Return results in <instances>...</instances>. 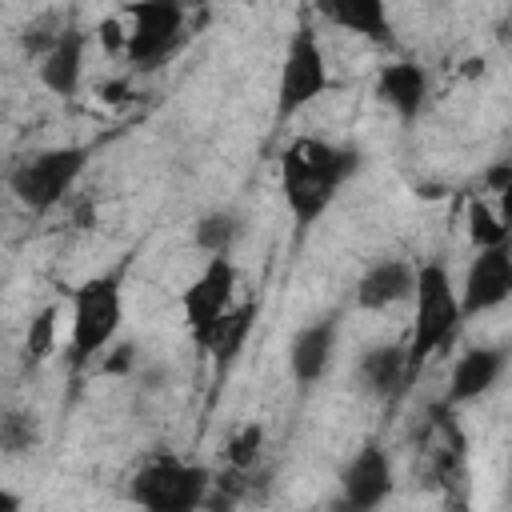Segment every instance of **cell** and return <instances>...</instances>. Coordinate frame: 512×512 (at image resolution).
I'll return each instance as SVG.
<instances>
[{
  "label": "cell",
  "instance_id": "1",
  "mask_svg": "<svg viewBox=\"0 0 512 512\" xmlns=\"http://www.w3.org/2000/svg\"><path fill=\"white\" fill-rule=\"evenodd\" d=\"M360 168V152L348 144H332V140H316V136H300L284 148L280 156V196L288 216L296 220V228H312L332 200L340 196V188L356 176Z\"/></svg>",
  "mask_w": 512,
  "mask_h": 512
},
{
  "label": "cell",
  "instance_id": "2",
  "mask_svg": "<svg viewBox=\"0 0 512 512\" xmlns=\"http://www.w3.org/2000/svg\"><path fill=\"white\" fill-rule=\"evenodd\" d=\"M460 324H464V312H460V296L448 280V268L440 260L420 264L416 280H412V336L404 348V388L416 384L424 364L456 340Z\"/></svg>",
  "mask_w": 512,
  "mask_h": 512
},
{
  "label": "cell",
  "instance_id": "3",
  "mask_svg": "<svg viewBox=\"0 0 512 512\" xmlns=\"http://www.w3.org/2000/svg\"><path fill=\"white\" fill-rule=\"evenodd\" d=\"M72 328H68V352L72 368L96 364L120 336L124 320V264L100 276H88L72 288Z\"/></svg>",
  "mask_w": 512,
  "mask_h": 512
},
{
  "label": "cell",
  "instance_id": "4",
  "mask_svg": "<svg viewBox=\"0 0 512 512\" xmlns=\"http://www.w3.org/2000/svg\"><path fill=\"white\" fill-rule=\"evenodd\" d=\"M88 156H92V148H84V144L40 148V152H32V156H24V160L12 164V172H8V192H12L16 204H24L28 212L44 216V212L60 208V204L72 196L76 180H80L84 168H88Z\"/></svg>",
  "mask_w": 512,
  "mask_h": 512
},
{
  "label": "cell",
  "instance_id": "5",
  "mask_svg": "<svg viewBox=\"0 0 512 512\" xmlns=\"http://www.w3.org/2000/svg\"><path fill=\"white\" fill-rule=\"evenodd\" d=\"M208 488H212V472L204 464H188L180 456H156L144 468H136L128 484V500L148 512H192L204 508Z\"/></svg>",
  "mask_w": 512,
  "mask_h": 512
},
{
  "label": "cell",
  "instance_id": "6",
  "mask_svg": "<svg viewBox=\"0 0 512 512\" xmlns=\"http://www.w3.org/2000/svg\"><path fill=\"white\" fill-rule=\"evenodd\" d=\"M332 76H328V56L324 44L316 36L312 24H300L284 48L280 60V76H276V120H292L300 116L312 100H320L328 92Z\"/></svg>",
  "mask_w": 512,
  "mask_h": 512
},
{
  "label": "cell",
  "instance_id": "7",
  "mask_svg": "<svg viewBox=\"0 0 512 512\" xmlns=\"http://www.w3.org/2000/svg\"><path fill=\"white\" fill-rule=\"evenodd\" d=\"M184 0H128L120 20H124V56L136 68H156L164 64L180 40H184Z\"/></svg>",
  "mask_w": 512,
  "mask_h": 512
},
{
  "label": "cell",
  "instance_id": "8",
  "mask_svg": "<svg viewBox=\"0 0 512 512\" xmlns=\"http://www.w3.org/2000/svg\"><path fill=\"white\" fill-rule=\"evenodd\" d=\"M232 296H236V264H232V252L208 256V264L200 268V276L180 296V312H184V324H188V332H192L196 344L232 308Z\"/></svg>",
  "mask_w": 512,
  "mask_h": 512
},
{
  "label": "cell",
  "instance_id": "9",
  "mask_svg": "<svg viewBox=\"0 0 512 512\" xmlns=\"http://www.w3.org/2000/svg\"><path fill=\"white\" fill-rule=\"evenodd\" d=\"M396 488V472H392V456L380 440L360 444V452L340 468V508L348 512H372L380 508Z\"/></svg>",
  "mask_w": 512,
  "mask_h": 512
},
{
  "label": "cell",
  "instance_id": "10",
  "mask_svg": "<svg viewBox=\"0 0 512 512\" xmlns=\"http://www.w3.org/2000/svg\"><path fill=\"white\" fill-rule=\"evenodd\" d=\"M456 296H460L464 320L500 308L512 296V252H508V244L476 248V256L464 268V284L456 288Z\"/></svg>",
  "mask_w": 512,
  "mask_h": 512
},
{
  "label": "cell",
  "instance_id": "11",
  "mask_svg": "<svg viewBox=\"0 0 512 512\" xmlns=\"http://www.w3.org/2000/svg\"><path fill=\"white\" fill-rule=\"evenodd\" d=\"M336 336H340V316H316L304 328H296L292 344H288V372L300 388H312L328 376L332 360H336Z\"/></svg>",
  "mask_w": 512,
  "mask_h": 512
},
{
  "label": "cell",
  "instance_id": "12",
  "mask_svg": "<svg viewBox=\"0 0 512 512\" xmlns=\"http://www.w3.org/2000/svg\"><path fill=\"white\" fill-rule=\"evenodd\" d=\"M508 368V352L504 348H492V344H480V348H468L456 356L452 364V376H448V392H444V404L456 408V404H472L480 396H488L500 376Z\"/></svg>",
  "mask_w": 512,
  "mask_h": 512
},
{
  "label": "cell",
  "instance_id": "13",
  "mask_svg": "<svg viewBox=\"0 0 512 512\" xmlns=\"http://www.w3.org/2000/svg\"><path fill=\"white\" fill-rule=\"evenodd\" d=\"M84 52H88V36L76 24H64L60 36L52 40V48L40 56V84L52 96H76L84 84Z\"/></svg>",
  "mask_w": 512,
  "mask_h": 512
},
{
  "label": "cell",
  "instance_id": "14",
  "mask_svg": "<svg viewBox=\"0 0 512 512\" xmlns=\"http://www.w3.org/2000/svg\"><path fill=\"white\" fill-rule=\"evenodd\" d=\"M376 96L408 124L420 116V108L428 100V72L416 60H392L376 76Z\"/></svg>",
  "mask_w": 512,
  "mask_h": 512
},
{
  "label": "cell",
  "instance_id": "15",
  "mask_svg": "<svg viewBox=\"0 0 512 512\" xmlns=\"http://www.w3.org/2000/svg\"><path fill=\"white\" fill-rule=\"evenodd\" d=\"M416 268L408 260H376L360 280H356V308L364 312H384L400 300L412 296Z\"/></svg>",
  "mask_w": 512,
  "mask_h": 512
},
{
  "label": "cell",
  "instance_id": "16",
  "mask_svg": "<svg viewBox=\"0 0 512 512\" xmlns=\"http://www.w3.org/2000/svg\"><path fill=\"white\" fill-rule=\"evenodd\" d=\"M256 312H260V304H256V300L232 304V308L212 324V332L200 340V348H208V356H212L216 372H228V368L236 364V356L244 352V344H248V336H252Z\"/></svg>",
  "mask_w": 512,
  "mask_h": 512
},
{
  "label": "cell",
  "instance_id": "17",
  "mask_svg": "<svg viewBox=\"0 0 512 512\" xmlns=\"http://www.w3.org/2000/svg\"><path fill=\"white\" fill-rule=\"evenodd\" d=\"M356 380L368 396L388 400L404 392V348L400 344H372L356 360Z\"/></svg>",
  "mask_w": 512,
  "mask_h": 512
},
{
  "label": "cell",
  "instance_id": "18",
  "mask_svg": "<svg viewBox=\"0 0 512 512\" xmlns=\"http://www.w3.org/2000/svg\"><path fill=\"white\" fill-rule=\"evenodd\" d=\"M316 8L344 32H356L372 44H384L392 36L388 4L384 0H316Z\"/></svg>",
  "mask_w": 512,
  "mask_h": 512
},
{
  "label": "cell",
  "instance_id": "19",
  "mask_svg": "<svg viewBox=\"0 0 512 512\" xmlns=\"http://www.w3.org/2000/svg\"><path fill=\"white\" fill-rule=\"evenodd\" d=\"M240 232H244V224H240V216L232 208H212L192 224V244L200 252H208V256H220V252H232Z\"/></svg>",
  "mask_w": 512,
  "mask_h": 512
},
{
  "label": "cell",
  "instance_id": "20",
  "mask_svg": "<svg viewBox=\"0 0 512 512\" xmlns=\"http://www.w3.org/2000/svg\"><path fill=\"white\" fill-rule=\"evenodd\" d=\"M40 444V420L28 408H0V456H28Z\"/></svg>",
  "mask_w": 512,
  "mask_h": 512
},
{
  "label": "cell",
  "instance_id": "21",
  "mask_svg": "<svg viewBox=\"0 0 512 512\" xmlns=\"http://www.w3.org/2000/svg\"><path fill=\"white\" fill-rule=\"evenodd\" d=\"M468 240L472 248H492V244H508V224H504V212H496L484 196H472L468 200Z\"/></svg>",
  "mask_w": 512,
  "mask_h": 512
},
{
  "label": "cell",
  "instance_id": "22",
  "mask_svg": "<svg viewBox=\"0 0 512 512\" xmlns=\"http://www.w3.org/2000/svg\"><path fill=\"white\" fill-rule=\"evenodd\" d=\"M56 328H60V304H48L40 308L32 320H28V332H24V360L28 364H40L52 356L56 348Z\"/></svg>",
  "mask_w": 512,
  "mask_h": 512
},
{
  "label": "cell",
  "instance_id": "23",
  "mask_svg": "<svg viewBox=\"0 0 512 512\" xmlns=\"http://www.w3.org/2000/svg\"><path fill=\"white\" fill-rule=\"evenodd\" d=\"M264 452V428L252 420V424H240L228 440H224V464L236 468V472H252L256 460Z\"/></svg>",
  "mask_w": 512,
  "mask_h": 512
},
{
  "label": "cell",
  "instance_id": "24",
  "mask_svg": "<svg viewBox=\"0 0 512 512\" xmlns=\"http://www.w3.org/2000/svg\"><path fill=\"white\" fill-rule=\"evenodd\" d=\"M60 16L56 12H44V16H36V20H28L24 24V32H20V48H24V56H44L48 48H52V40L60 36Z\"/></svg>",
  "mask_w": 512,
  "mask_h": 512
},
{
  "label": "cell",
  "instance_id": "25",
  "mask_svg": "<svg viewBox=\"0 0 512 512\" xmlns=\"http://www.w3.org/2000/svg\"><path fill=\"white\" fill-rule=\"evenodd\" d=\"M484 184H488V192H496V196H504L508 188H512V164H492L488 172H484Z\"/></svg>",
  "mask_w": 512,
  "mask_h": 512
},
{
  "label": "cell",
  "instance_id": "26",
  "mask_svg": "<svg viewBox=\"0 0 512 512\" xmlns=\"http://www.w3.org/2000/svg\"><path fill=\"white\" fill-rule=\"evenodd\" d=\"M100 40H104L112 52H124V20H120V16L104 20V24H100Z\"/></svg>",
  "mask_w": 512,
  "mask_h": 512
},
{
  "label": "cell",
  "instance_id": "27",
  "mask_svg": "<svg viewBox=\"0 0 512 512\" xmlns=\"http://www.w3.org/2000/svg\"><path fill=\"white\" fill-rule=\"evenodd\" d=\"M16 508H20V496L8 492V488H0V512H16Z\"/></svg>",
  "mask_w": 512,
  "mask_h": 512
}]
</instances>
